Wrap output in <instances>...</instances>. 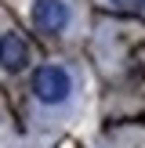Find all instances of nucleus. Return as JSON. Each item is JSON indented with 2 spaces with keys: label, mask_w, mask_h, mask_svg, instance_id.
<instances>
[{
  "label": "nucleus",
  "mask_w": 145,
  "mask_h": 148,
  "mask_svg": "<svg viewBox=\"0 0 145 148\" xmlns=\"http://www.w3.org/2000/svg\"><path fill=\"white\" fill-rule=\"evenodd\" d=\"M69 90H72V79L62 65H44L33 72V94L44 105H62L69 98Z\"/></svg>",
  "instance_id": "1"
},
{
  "label": "nucleus",
  "mask_w": 145,
  "mask_h": 148,
  "mask_svg": "<svg viewBox=\"0 0 145 148\" xmlns=\"http://www.w3.org/2000/svg\"><path fill=\"white\" fill-rule=\"evenodd\" d=\"M33 25L40 33H62L69 25V4L65 0H36L33 4Z\"/></svg>",
  "instance_id": "2"
},
{
  "label": "nucleus",
  "mask_w": 145,
  "mask_h": 148,
  "mask_svg": "<svg viewBox=\"0 0 145 148\" xmlns=\"http://www.w3.org/2000/svg\"><path fill=\"white\" fill-rule=\"evenodd\" d=\"M29 65V43L18 33H4L0 36V69L7 72H22Z\"/></svg>",
  "instance_id": "3"
},
{
  "label": "nucleus",
  "mask_w": 145,
  "mask_h": 148,
  "mask_svg": "<svg viewBox=\"0 0 145 148\" xmlns=\"http://www.w3.org/2000/svg\"><path fill=\"white\" fill-rule=\"evenodd\" d=\"M113 4H120V7H134V4H142V0H113Z\"/></svg>",
  "instance_id": "4"
},
{
  "label": "nucleus",
  "mask_w": 145,
  "mask_h": 148,
  "mask_svg": "<svg viewBox=\"0 0 145 148\" xmlns=\"http://www.w3.org/2000/svg\"><path fill=\"white\" fill-rule=\"evenodd\" d=\"M142 4H145V0H142Z\"/></svg>",
  "instance_id": "5"
}]
</instances>
